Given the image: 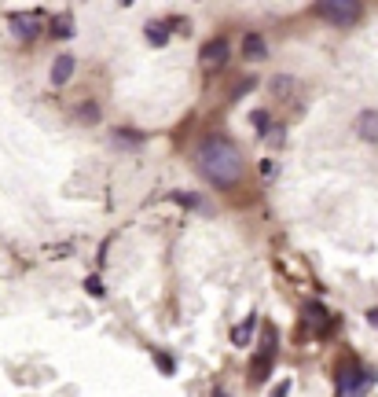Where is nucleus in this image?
Returning a JSON list of instances; mask_svg holds the SVG:
<instances>
[{"mask_svg": "<svg viewBox=\"0 0 378 397\" xmlns=\"http://www.w3.org/2000/svg\"><path fill=\"white\" fill-rule=\"evenodd\" d=\"M316 15H323L334 26H353L356 19H364V4H356V0H320Z\"/></svg>", "mask_w": 378, "mask_h": 397, "instance_id": "nucleus-3", "label": "nucleus"}, {"mask_svg": "<svg viewBox=\"0 0 378 397\" xmlns=\"http://www.w3.org/2000/svg\"><path fill=\"white\" fill-rule=\"evenodd\" d=\"M195 166L213 188H235L243 180V151L228 136H206L195 151Z\"/></svg>", "mask_w": 378, "mask_h": 397, "instance_id": "nucleus-1", "label": "nucleus"}, {"mask_svg": "<svg viewBox=\"0 0 378 397\" xmlns=\"http://www.w3.org/2000/svg\"><path fill=\"white\" fill-rule=\"evenodd\" d=\"M213 397H228V394H224V390H217V394H213Z\"/></svg>", "mask_w": 378, "mask_h": 397, "instance_id": "nucleus-26", "label": "nucleus"}, {"mask_svg": "<svg viewBox=\"0 0 378 397\" xmlns=\"http://www.w3.org/2000/svg\"><path fill=\"white\" fill-rule=\"evenodd\" d=\"M375 386V372L367 364L345 361L338 368V397H364Z\"/></svg>", "mask_w": 378, "mask_h": 397, "instance_id": "nucleus-2", "label": "nucleus"}, {"mask_svg": "<svg viewBox=\"0 0 378 397\" xmlns=\"http://www.w3.org/2000/svg\"><path fill=\"white\" fill-rule=\"evenodd\" d=\"M118 144H133V147H140L144 144V133H136V129H118Z\"/></svg>", "mask_w": 378, "mask_h": 397, "instance_id": "nucleus-14", "label": "nucleus"}, {"mask_svg": "<svg viewBox=\"0 0 378 397\" xmlns=\"http://www.w3.org/2000/svg\"><path fill=\"white\" fill-rule=\"evenodd\" d=\"M243 52H246L250 59H265V37H261V34H246Z\"/></svg>", "mask_w": 378, "mask_h": 397, "instance_id": "nucleus-12", "label": "nucleus"}, {"mask_svg": "<svg viewBox=\"0 0 378 397\" xmlns=\"http://www.w3.org/2000/svg\"><path fill=\"white\" fill-rule=\"evenodd\" d=\"M254 328H257V316H246L243 324L232 331V342H235V346H239V350H243V346H250V339H254Z\"/></svg>", "mask_w": 378, "mask_h": 397, "instance_id": "nucleus-11", "label": "nucleus"}, {"mask_svg": "<svg viewBox=\"0 0 378 397\" xmlns=\"http://www.w3.org/2000/svg\"><path fill=\"white\" fill-rule=\"evenodd\" d=\"M228 56H232V45L224 37H217V41H206V45H202L199 63H202V70H221L224 63H228Z\"/></svg>", "mask_w": 378, "mask_h": 397, "instance_id": "nucleus-6", "label": "nucleus"}, {"mask_svg": "<svg viewBox=\"0 0 378 397\" xmlns=\"http://www.w3.org/2000/svg\"><path fill=\"white\" fill-rule=\"evenodd\" d=\"M166 26H169V30H184V34H188V23H184L180 15H169V19H166Z\"/></svg>", "mask_w": 378, "mask_h": 397, "instance_id": "nucleus-20", "label": "nucleus"}, {"mask_svg": "<svg viewBox=\"0 0 378 397\" xmlns=\"http://www.w3.org/2000/svg\"><path fill=\"white\" fill-rule=\"evenodd\" d=\"M353 129H356L360 140L375 144L378 140V111H360V114H356V122H353Z\"/></svg>", "mask_w": 378, "mask_h": 397, "instance_id": "nucleus-8", "label": "nucleus"}, {"mask_svg": "<svg viewBox=\"0 0 378 397\" xmlns=\"http://www.w3.org/2000/svg\"><path fill=\"white\" fill-rule=\"evenodd\" d=\"M85 291L100 298V294H103V280H100V276H89V280H85Z\"/></svg>", "mask_w": 378, "mask_h": 397, "instance_id": "nucleus-17", "label": "nucleus"}, {"mask_svg": "<svg viewBox=\"0 0 378 397\" xmlns=\"http://www.w3.org/2000/svg\"><path fill=\"white\" fill-rule=\"evenodd\" d=\"M173 199H177L180 206H202V202H199L195 195H191V191H173Z\"/></svg>", "mask_w": 378, "mask_h": 397, "instance_id": "nucleus-16", "label": "nucleus"}, {"mask_svg": "<svg viewBox=\"0 0 378 397\" xmlns=\"http://www.w3.org/2000/svg\"><path fill=\"white\" fill-rule=\"evenodd\" d=\"M169 34H173V30L162 23V19H155V23H147V26H144V37H147L155 48H166V45H169Z\"/></svg>", "mask_w": 378, "mask_h": 397, "instance_id": "nucleus-9", "label": "nucleus"}, {"mask_svg": "<svg viewBox=\"0 0 378 397\" xmlns=\"http://www.w3.org/2000/svg\"><path fill=\"white\" fill-rule=\"evenodd\" d=\"M74 74V59L70 56H56V63H52V85H67Z\"/></svg>", "mask_w": 378, "mask_h": 397, "instance_id": "nucleus-10", "label": "nucleus"}, {"mask_svg": "<svg viewBox=\"0 0 378 397\" xmlns=\"http://www.w3.org/2000/svg\"><path fill=\"white\" fill-rule=\"evenodd\" d=\"M78 122H85V125L100 122V103H81L78 107Z\"/></svg>", "mask_w": 378, "mask_h": 397, "instance_id": "nucleus-13", "label": "nucleus"}, {"mask_svg": "<svg viewBox=\"0 0 378 397\" xmlns=\"http://www.w3.org/2000/svg\"><path fill=\"white\" fill-rule=\"evenodd\" d=\"M265 140H272V144H283V125H272V129H268V136H265Z\"/></svg>", "mask_w": 378, "mask_h": 397, "instance_id": "nucleus-21", "label": "nucleus"}, {"mask_svg": "<svg viewBox=\"0 0 378 397\" xmlns=\"http://www.w3.org/2000/svg\"><path fill=\"white\" fill-rule=\"evenodd\" d=\"M52 34H56V37H70V34H74V23H70L67 15L52 19Z\"/></svg>", "mask_w": 378, "mask_h": 397, "instance_id": "nucleus-15", "label": "nucleus"}, {"mask_svg": "<svg viewBox=\"0 0 378 397\" xmlns=\"http://www.w3.org/2000/svg\"><path fill=\"white\" fill-rule=\"evenodd\" d=\"M276 92H279V96H283V92H290V78H287V74L276 81Z\"/></svg>", "mask_w": 378, "mask_h": 397, "instance_id": "nucleus-24", "label": "nucleus"}, {"mask_svg": "<svg viewBox=\"0 0 378 397\" xmlns=\"http://www.w3.org/2000/svg\"><path fill=\"white\" fill-rule=\"evenodd\" d=\"M155 361L162 364V372H166V375H173V357H169V353H155Z\"/></svg>", "mask_w": 378, "mask_h": 397, "instance_id": "nucleus-19", "label": "nucleus"}, {"mask_svg": "<svg viewBox=\"0 0 378 397\" xmlns=\"http://www.w3.org/2000/svg\"><path fill=\"white\" fill-rule=\"evenodd\" d=\"M290 394V379H283V383H276V394L272 397H287Z\"/></svg>", "mask_w": 378, "mask_h": 397, "instance_id": "nucleus-23", "label": "nucleus"}, {"mask_svg": "<svg viewBox=\"0 0 378 397\" xmlns=\"http://www.w3.org/2000/svg\"><path fill=\"white\" fill-rule=\"evenodd\" d=\"M276 350H279V339H276V331L268 328L261 342H257V353H254V364H250V379L254 383H265L268 379V372H272V361H276Z\"/></svg>", "mask_w": 378, "mask_h": 397, "instance_id": "nucleus-4", "label": "nucleus"}, {"mask_svg": "<svg viewBox=\"0 0 378 397\" xmlns=\"http://www.w3.org/2000/svg\"><path fill=\"white\" fill-rule=\"evenodd\" d=\"M261 173H265V177H276V173H279V166L272 162V158H268V162H261Z\"/></svg>", "mask_w": 378, "mask_h": 397, "instance_id": "nucleus-22", "label": "nucleus"}, {"mask_svg": "<svg viewBox=\"0 0 378 397\" xmlns=\"http://www.w3.org/2000/svg\"><path fill=\"white\" fill-rule=\"evenodd\" d=\"M367 320H371V328H378V305L371 309V313H367Z\"/></svg>", "mask_w": 378, "mask_h": 397, "instance_id": "nucleus-25", "label": "nucleus"}, {"mask_svg": "<svg viewBox=\"0 0 378 397\" xmlns=\"http://www.w3.org/2000/svg\"><path fill=\"white\" fill-rule=\"evenodd\" d=\"M8 26H12V34L23 41V45H30V41L41 37V15L37 12H15V15H8Z\"/></svg>", "mask_w": 378, "mask_h": 397, "instance_id": "nucleus-5", "label": "nucleus"}, {"mask_svg": "<svg viewBox=\"0 0 378 397\" xmlns=\"http://www.w3.org/2000/svg\"><path fill=\"white\" fill-rule=\"evenodd\" d=\"M254 129L268 136V129H272V125H268V114H265V111H257V114H254Z\"/></svg>", "mask_w": 378, "mask_h": 397, "instance_id": "nucleus-18", "label": "nucleus"}, {"mask_svg": "<svg viewBox=\"0 0 378 397\" xmlns=\"http://www.w3.org/2000/svg\"><path fill=\"white\" fill-rule=\"evenodd\" d=\"M301 324H305L309 331H316V335H327L334 320H331L327 309H323V302H316V298H312V302H305V309H301Z\"/></svg>", "mask_w": 378, "mask_h": 397, "instance_id": "nucleus-7", "label": "nucleus"}]
</instances>
